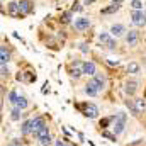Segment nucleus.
I'll return each mask as SVG.
<instances>
[{
    "mask_svg": "<svg viewBox=\"0 0 146 146\" xmlns=\"http://www.w3.org/2000/svg\"><path fill=\"white\" fill-rule=\"evenodd\" d=\"M78 109L82 110V114L87 117V119H97L99 117V107L92 102H83L82 106H78Z\"/></svg>",
    "mask_w": 146,
    "mask_h": 146,
    "instance_id": "nucleus-1",
    "label": "nucleus"
},
{
    "mask_svg": "<svg viewBox=\"0 0 146 146\" xmlns=\"http://www.w3.org/2000/svg\"><path fill=\"white\" fill-rule=\"evenodd\" d=\"M68 73H70V76L75 78V80H78L82 75H83V61H80V60H75L70 63V66H68Z\"/></svg>",
    "mask_w": 146,
    "mask_h": 146,
    "instance_id": "nucleus-2",
    "label": "nucleus"
},
{
    "mask_svg": "<svg viewBox=\"0 0 146 146\" xmlns=\"http://www.w3.org/2000/svg\"><path fill=\"white\" fill-rule=\"evenodd\" d=\"M131 21L138 27L146 26V12H143V10H133L131 12Z\"/></svg>",
    "mask_w": 146,
    "mask_h": 146,
    "instance_id": "nucleus-3",
    "label": "nucleus"
},
{
    "mask_svg": "<svg viewBox=\"0 0 146 146\" xmlns=\"http://www.w3.org/2000/svg\"><path fill=\"white\" fill-rule=\"evenodd\" d=\"M83 94L88 95V97H97V95L100 94V88H99V85H97L94 80H88V82L85 83V87H83Z\"/></svg>",
    "mask_w": 146,
    "mask_h": 146,
    "instance_id": "nucleus-4",
    "label": "nucleus"
},
{
    "mask_svg": "<svg viewBox=\"0 0 146 146\" xmlns=\"http://www.w3.org/2000/svg\"><path fill=\"white\" fill-rule=\"evenodd\" d=\"M7 9H9V15L14 17V19H24V17H26V15L21 12V9H19V2H9Z\"/></svg>",
    "mask_w": 146,
    "mask_h": 146,
    "instance_id": "nucleus-5",
    "label": "nucleus"
},
{
    "mask_svg": "<svg viewBox=\"0 0 146 146\" xmlns=\"http://www.w3.org/2000/svg\"><path fill=\"white\" fill-rule=\"evenodd\" d=\"M73 26H75V29H76V31L83 33V31H88V29H90L92 22H90V19H87V17H78V19H75Z\"/></svg>",
    "mask_w": 146,
    "mask_h": 146,
    "instance_id": "nucleus-6",
    "label": "nucleus"
},
{
    "mask_svg": "<svg viewBox=\"0 0 146 146\" xmlns=\"http://www.w3.org/2000/svg\"><path fill=\"white\" fill-rule=\"evenodd\" d=\"M19 9L24 15L34 14V2L33 0H19Z\"/></svg>",
    "mask_w": 146,
    "mask_h": 146,
    "instance_id": "nucleus-7",
    "label": "nucleus"
},
{
    "mask_svg": "<svg viewBox=\"0 0 146 146\" xmlns=\"http://www.w3.org/2000/svg\"><path fill=\"white\" fill-rule=\"evenodd\" d=\"M109 33H110V36L112 37H122V36H126V26L124 24H112L110 26V29H109Z\"/></svg>",
    "mask_w": 146,
    "mask_h": 146,
    "instance_id": "nucleus-8",
    "label": "nucleus"
},
{
    "mask_svg": "<svg viewBox=\"0 0 146 146\" xmlns=\"http://www.w3.org/2000/svg\"><path fill=\"white\" fill-rule=\"evenodd\" d=\"M126 42H127V46H131V48H134L136 44H138V41H139V33L138 31H127L126 33Z\"/></svg>",
    "mask_w": 146,
    "mask_h": 146,
    "instance_id": "nucleus-9",
    "label": "nucleus"
},
{
    "mask_svg": "<svg viewBox=\"0 0 146 146\" xmlns=\"http://www.w3.org/2000/svg\"><path fill=\"white\" fill-rule=\"evenodd\" d=\"M136 90H138V82L136 80H127L124 83V92H126L127 97H133L136 94Z\"/></svg>",
    "mask_w": 146,
    "mask_h": 146,
    "instance_id": "nucleus-10",
    "label": "nucleus"
},
{
    "mask_svg": "<svg viewBox=\"0 0 146 146\" xmlns=\"http://www.w3.org/2000/svg\"><path fill=\"white\" fill-rule=\"evenodd\" d=\"M112 133L115 134V136H119V134H122L124 133V129H126V121H121V119H115L114 122H112Z\"/></svg>",
    "mask_w": 146,
    "mask_h": 146,
    "instance_id": "nucleus-11",
    "label": "nucleus"
},
{
    "mask_svg": "<svg viewBox=\"0 0 146 146\" xmlns=\"http://www.w3.org/2000/svg\"><path fill=\"white\" fill-rule=\"evenodd\" d=\"M21 134L24 138L33 134V119H24V122L21 124Z\"/></svg>",
    "mask_w": 146,
    "mask_h": 146,
    "instance_id": "nucleus-12",
    "label": "nucleus"
},
{
    "mask_svg": "<svg viewBox=\"0 0 146 146\" xmlns=\"http://www.w3.org/2000/svg\"><path fill=\"white\" fill-rule=\"evenodd\" d=\"M97 73V66H95V63L94 61H83V75H87V76H94Z\"/></svg>",
    "mask_w": 146,
    "mask_h": 146,
    "instance_id": "nucleus-13",
    "label": "nucleus"
},
{
    "mask_svg": "<svg viewBox=\"0 0 146 146\" xmlns=\"http://www.w3.org/2000/svg\"><path fill=\"white\" fill-rule=\"evenodd\" d=\"M92 80H94V82H95V83L99 85L100 92H102V90H104V88L107 87V78H106V76H104L102 73H95V75L92 76Z\"/></svg>",
    "mask_w": 146,
    "mask_h": 146,
    "instance_id": "nucleus-14",
    "label": "nucleus"
},
{
    "mask_svg": "<svg viewBox=\"0 0 146 146\" xmlns=\"http://www.w3.org/2000/svg\"><path fill=\"white\" fill-rule=\"evenodd\" d=\"M46 126V121H44V117L42 115H37L33 119V134H36L37 131L41 129V127H44Z\"/></svg>",
    "mask_w": 146,
    "mask_h": 146,
    "instance_id": "nucleus-15",
    "label": "nucleus"
},
{
    "mask_svg": "<svg viewBox=\"0 0 146 146\" xmlns=\"http://www.w3.org/2000/svg\"><path fill=\"white\" fill-rule=\"evenodd\" d=\"M12 107H17V109H21V110H26L27 107H29V100H27V97L19 95V97H17V100H15V104H14Z\"/></svg>",
    "mask_w": 146,
    "mask_h": 146,
    "instance_id": "nucleus-16",
    "label": "nucleus"
},
{
    "mask_svg": "<svg viewBox=\"0 0 146 146\" xmlns=\"http://www.w3.org/2000/svg\"><path fill=\"white\" fill-rule=\"evenodd\" d=\"M10 63V53L5 46L0 48V65H9Z\"/></svg>",
    "mask_w": 146,
    "mask_h": 146,
    "instance_id": "nucleus-17",
    "label": "nucleus"
},
{
    "mask_svg": "<svg viewBox=\"0 0 146 146\" xmlns=\"http://www.w3.org/2000/svg\"><path fill=\"white\" fill-rule=\"evenodd\" d=\"M119 9H121V5H114V3H110V5L104 7V9L100 10V14H102V15H110V14H115Z\"/></svg>",
    "mask_w": 146,
    "mask_h": 146,
    "instance_id": "nucleus-18",
    "label": "nucleus"
},
{
    "mask_svg": "<svg viewBox=\"0 0 146 146\" xmlns=\"http://www.w3.org/2000/svg\"><path fill=\"white\" fill-rule=\"evenodd\" d=\"M127 73L129 75H138V73L141 72V66H139V63H136V61H131L129 65H127Z\"/></svg>",
    "mask_w": 146,
    "mask_h": 146,
    "instance_id": "nucleus-19",
    "label": "nucleus"
},
{
    "mask_svg": "<svg viewBox=\"0 0 146 146\" xmlns=\"http://www.w3.org/2000/svg\"><path fill=\"white\" fill-rule=\"evenodd\" d=\"M72 19H73V12L72 10H65V12L60 15V22H61V24H70Z\"/></svg>",
    "mask_w": 146,
    "mask_h": 146,
    "instance_id": "nucleus-20",
    "label": "nucleus"
},
{
    "mask_svg": "<svg viewBox=\"0 0 146 146\" xmlns=\"http://www.w3.org/2000/svg\"><path fill=\"white\" fill-rule=\"evenodd\" d=\"M126 107L131 110V115H139V110H138V107H136V104H134V100H131V99H127L126 100Z\"/></svg>",
    "mask_w": 146,
    "mask_h": 146,
    "instance_id": "nucleus-21",
    "label": "nucleus"
},
{
    "mask_svg": "<svg viewBox=\"0 0 146 146\" xmlns=\"http://www.w3.org/2000/svg\"><path fill=\"white\" fill-rule=\"evenodd\" d=\"M33 136H34V138H36L37 141H39V139H41V138H44V136H49V126H48V124H46V126H44V127H41V129H39V131H37L36 134H33Z\"/></svg>",
    "mask_w": 146,
    "mask_h": 146,
    "instance_id": "nucleus-22",
    "label": "nucleus"
},
{
    "mask_svg": "<svg viewBox=\"0 0 146 146\" xmlns=\"http://www.w3.org/2000/svg\"><path fill=\"white\" fill-rule=\"evenodd\" d=\"M115 121V114L114 115H110V117H104V119H100V122H99V126L102 127V129H107L109 127L110 122H114Z\"/></svg>",
    "mask_w": 146,
    "mask_h": 146,
    "instance_id": "nucleus-23",
    "label": "nucleus"
},
{
    "mask_svg": "<svg viewBox=\"0 0 146 146\" xmlns=\"http://www.w3.org/2000/svg\"><path fill=\"white\" fill-rule=\"evenodd\" d=\"M21 117H24L22 110L17 109V107H12V110H10V119L12 121H21Z\"/></svg>",
    "mask_w": 146,
    "mask_h": 146,
    "instance_id": "nucleus-24",
    "label": "nucleus"
},
{
    "mask_svg": "<svg viewBox=\"0 0 146 146\" xmlns=\"http://www.w3.org/2000/svg\"><path fill=\"white\" fill-rule=\"evenodd\" d=\"M100 136H102V138H106V139H109V141H112V143H115V141H117V136H115L114 133L107 131V129H102V131H100Z\"/></svg>",
    "mask_w": 146,
    "mask_h": 146,
    "instance_id": "nucleus-25",
    "label": "nucleus"
},
{
    "mask_svg": "<svg viewBox=\"0 0 146 146\" xmlns=\"http://www.w3.org/2000/svg\"><path fill=\"white\" fill-rule=\"evenodd\" d=\"M112 36H110V33H100L99 34V41H100V46H106L107 42H109Z\"/></svg>",
    "mask_w": 146,
    "mask_h": 146,
    "instance_id": "nucleus-26",
    "label": "nucleus"
},
{
    "mask_svg": "<svg viewBox=\"0 0 146 146\" xmlns=\"http://www.w3.org/2000/svg\"><path fill=\"white\" fill-rule=\"evenodd\" d=\"M54 146H75V145H73L68 138H60V139L54 141Z\"/></svg>",
    "mask_w": 146,
    "mask_h": 146,
    "instance_id": "nucleus-27",
    "label": "nucleus"
},
{
    "mask_svg": "<svg viewBox=\"0 0 146 146\" xmlns=\"http://www.w3.org/2000/svg\"><path fill=\"white\" fill-rule=\"evenodd\" d=\"M17 97H19V94H17V90H10V92H9V95H7V100L10 102V106H14V104H15V100H17Z\"/></svg>",
    "mask_w": 146,
    "mask_h": 146,
    "instance_id": "nucleus-28",
    "label": "nucleus"
},
{
    "mask_svg": "<svg viewBox=\"0 0 146 146\" xmlns=\"http://www.w3.org/2000/svg\"><path fill=\"white\" fill-rule=\"evenodd\" d=\"M22 80H26L27 83L36 82V75H34L33 72H26V73H22Z\"/></svg>",
    "mask_w": 146,
    "mask_h": 146,
    "instance_id": "nucleus-29",
    "label": "nucleus"
},
{
    "mask_svg": "<svg viewBox=\"0 0 146 146\" xmlns=\"http://www.w3.org/2000/svg\"><path fill=\"white\" fill-rule=\"evenodd\" d=\"M41 146H53L54 143H53V139H51V136H44V138H41L39 141H37Z\"/></svg>",
    "mask_w": 146,
    "mask_h": 146,
    "instance_id": "nucleus-30",
    "label": "nucleus"
},
{
    "mask_svg": "<svg viewBox=\"0 0 146 146\" xmlns=\"http://www.w3.org/2000/svg\"><path fill=\"white\" fill-rule=\"evenodd\" d=\"M134 104H136V107H138L139 112L146 110V100H143V99H134Z\"/></svg>",
    "mask_w": 146,
    "mask_h": 146,
    "instance_id": "nucleus-31",
    "label": "nucleus"
},
{
    "mask_svg": "<svg viewBox=\"0 0 146 146\" xmlns=\"http://www.w3.org/2000/svg\"><path fill=\"white\" fill-rule=\"evenodd\" d=\"M131 9L133 10H143V2L141 0H133L131 2Z\"/></svg>",
    "mask_w": 146,
    "mask_h": 146,
    "instance_id": "nucleus-32",
    "label": "nucleus"
},
{
    "mask_svg": "<svg viewBox=\"0 0 146 146\" xmlns=\"http://www.w3.org/2000/svg\"><path fill=\"white\" fill-rule=\"evenodd\" d=\"M70 10H72L73 14H75V12H82V10H83V5H80L78 2H75V3H73V7L70 9Z\"/></svg>",
    "mask_w": 146,
    "mask_h": 146,
    "instance_id": "nucleus-33",
    "label": "nucleus"
},
{
    "mask_svg": "<svg viewBox=\"0 0 146 146\" xmlns=\"http://www.w3.org/2000/svg\"><path fill=\"white\" fill-rule=\"evenodd\" d=\"M0 70H2V78L9 76V66L7 65H0Z\"/></svg>",
    "mask_w": 146,
    "mask_h": 146,
    "instance_id": "nucleus-34",
    "label": "nucleus"
},
{
    "mask_svg": "<svg viewBox=\"0 0 146 146\" xmlns=\"http://www.w3.org/2000/svg\"><path fill=\"white\" fill-rule=\"evenodd\" d=\"M115 46H117V42H115V39H114V37H112L109 42L106 44V48H107V49H115Z\"/></svg>",
    "mask_w": 146,
    "mask_h": 146,
    "instance_id": "nucleus-35",
    "label": "nucleus"
},
{
    "mask_svg": "<svg viewBox=\"0 0 146 146\" xmlns=\"http://www.w3.org/2000/svg\"><path fill=\"white\" fill-rule=\"evenodd\" d=\"M78 49H80L82 53H88V44H87V42H80V44H78Z\"/></svg>",
    "mask_w": 146,
    "mask_h": 146,
    "instance_id": "nucleus-36",
    "label": "nucleus"
},
{
    "mask_svg": "<svg viewBox=\"0 0 146 146\" xmlns=\"http://www.w3.org/2000/svg\"><path fill=\"white\" fill-rule=\"evenodd\" d=\"M106 63H107L109 66H119V60H115V61H114V60H107Z\"/></svg>",
    "mask_w": 146,
    "mask_h": 146,
    "instance_id": "nucleus-37",
    "label": "nucleus"
},
{
    "mask_svg": "<svg viewBox=\"0 0 146 146\" xmlns=\"http://www.w3.org/2000/svg\"><path fill=\"white\" fill-rule=\"evenodd\" d=\"M94 2H95V0H83V5H87V7H88V5H92Z\"/></svg>",
    "mask_w": 146,
    "mask_h": 146,
    "instance_id": "nucleus-38",
    "label": "nucleus"
},
{
    "mask_svg": "<svg viewBox=\"0 0 146 146\" xmlns=\"http://www.w3.org/2000/svg\"><path fill=\"white\" fill-rule=\"evenodd\" d=\"M122 2H124V0H112V2H110V3H114V5H121V3H122Z\"/></svg>",
    "mask_w": 146,
    "mask_h": 146,
    "instance_id": "nucleus-39",
    "label": "nucleus"
},
{
    "mask_svg": "<svg viewBox=\"0 0 146 146\" xmlns=\"http://www.w3.org/2000/svg\"><path fill=\"white\" fill-rule=\"evenodd\" d=\"M78 134V138H80V141H85V136H83V133H76Z\"/></svg>",
    "mask_w": 146,
    "mask_h": 146,
    "instance_id": "nucleus-40",
    "label": "nucleus"
},
{
    "mask_svg": "<svg viewBox=\"0 0 146 146\" xmlns=\"http://www.w3.org/2000/svg\"><path fill=\"white\" fill-rule=\"evenodd\" d=\"M88 145H90V146H95V145H94V143H92V141H88Z\"/></svg>",
    "mask_w": 146,
    "mask_h": 146,
    "instance_id": "nucleus-41",
    "label": "nucleus"
}]
</instances>
